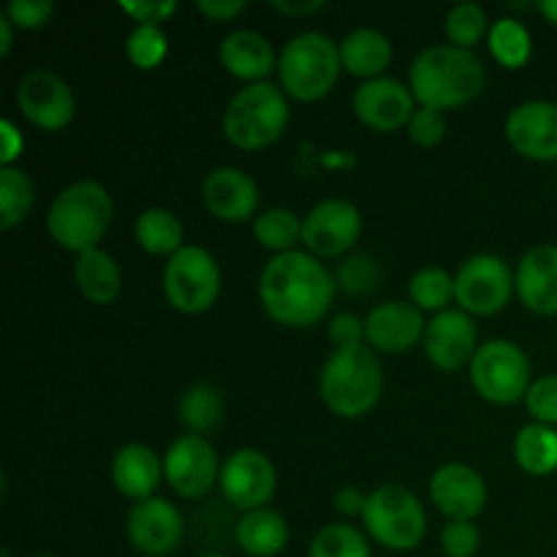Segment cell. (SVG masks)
Segmentation results:
<instances>
[{
	"mask_svg": "<svg viewBox=\"0 0 557 557\" xmlns=\"http://www.w3.org/2000/svg\"><path fill=\"white\" fill-rule=\"evenodd\" d=\"M237 544L250 557H275L288 544V522L275 509L245 511L237 522Z\"/></svg>",
	"mask_w": 557,
	"mask_h": 557,
	"instance_id": "4316f807",
	"label": "cell"
},
{
	"mask_svg": "<svg viewBox=\"0 0 557 557\" xmlns=\"http://www.w3.org/2000/svg\"><path fill=\"white\" fill-rule=\"evenodd\" d=\"M125 533L136 553L147 557H166L183 542V515L166 498H145L131 506Z\"/></svg>",
	"mask_w": 557,
	"mask_h": 557,
	"instance_id": "9a60e30c",
	"label": "cell"
},
{
	"mask_svg": "<svg viewBox=\"0 0 557 557\" xmlns=\"http://www.w3.org/2000/svg\"><path fill=\"white\" fill-rule=\"evenodd\" d=\"M330 341L337 348L364 346L368 343V337H364V321H359L354 313H337L330 321Z\"/></svg>",
	"mask_w": 557,
	"mask_h": 557,
	"instance_id": "ee69618b",
	"label": "cell"
},
{
	"mask_svg": "<svg viewBox=\"0 0 557 557\" xmlns=\"http://www.w3.org/2000/svg\"><path fill=\"white\" fill-rule=\"evenodd\" d=\"M36 205V188L22 169H0V228H14L30 215Z\"/></svg>",
	"mask_w": 557,
	"mask_h": 557,
	"instance_id": "4dcf8cb0",
	"label": "cell"
},
{
	"mask_svg": "<svg viewBox=\"0 0 557 557\" xmlns=\"http://www.w3.org/2000/svg\"><path fill=\"white\" fill-rule=\"evenodd\" d=\"M430 498L435 509L449 520H476L487 504V487L484 479L473 468L449 462L438 468L430 479Z\"/></svg>",
	"mask_w": 557,
	"mask_h": 557,
	"instance_id": "44dd1931",
	"label": "cell"
},
{
	"mask_svg": "<svg viewBox=\"0 0 557 557\" xmlns=\"http://www.w3.org/2000/svg\"><path fill=\"white\" fill-rule=\"evenodd\" d=\"M337 281L308 250L272 256L259 277V297L267 315L283 326H313L335 302Z\"/></svg>",
	"mask_w": 557,
	"mask_h": 557,
	"instance_id": "6da1fadb",
	"label": "cell"
},
{
	"mask_svg": "<svg viewBox=\"0 0 557 557\" xmlns=\"http://www.w3.org/2000/svg\"><path fill=\"white\" fill-rule=\"evenodd\" d=\"M16 107L25 114L27 123L54 134L74 120L76 98L69 82L60 79L52 71L36 69L22 76L16 85Z\"/></svg>",
	"mask_w": 557,
	"mask_h": 557,
	"instance_id": "7c38bea8",
	"label": "cell"
},
{
	"mask_svg": "<svg viewBox=\"0 0 557 557\" xmlns=\"http://www.w3.org/2000/svg\"><path fill=\"white\" fill-rule=\"evenodd\" d=\"M199 557H228V555H221V553H205V555H199Z\"/></svg>",
	"mask_w": 557,
	"mask_h": 557,
	"instance_id": "816d5d0a",
	"label": "cell"
},
{
	"mask_svg": "<svg viewBox=\"0 0 557 557\" xmlns=\"http://www.w3.org/2000/svg\"><path fill=\"white\" fill-rule=\"evenodd\" d=\"M525 408L536 424L557 428V375H544L533 381L525 395Z\"/></svg>",
	"mask_w": 557,
	"mask_h": 557,
	"instance_id": "f35d334b",
	"label": "cell"
},
{
	"mask_svg": "<svg viewBox=\"0 0 557 557\" xmlns=\"http://www.w3.org/2000/svg\"><path fill=\"white\" fill-rule=\"evenodd\" d=\"M131 63L141 71H152L163 63L169 52V38L161 27L156 25H136L125 41Z\"/></svg>",
	"mask_w": 557,
	"mask_h": 557,
	"instance_id": "8d00e7d4",
	"label": "cell"
},
{
	"mask_svg": "<svg viewBox=\"0 0 557 557\" xmlns=\"http://www.w3.org/2000/svg\"><path fill=\"white\" fill-rule=\"evenodd\" d=\"M30 557H54V555H30Z\"/></svg>",
	"mask_w": 557,
	"mask_h": 557,
	"instance_id": "f5cc1de1",
	"label": "cell"
},
{
	"mask_svg": "<svg viewBox=\"0 0 557 557\" xmlns=\"http://www.w3.org/2000/svg\"><path fill=\"white\" fill-rule=\"evenodd\" d=\"M3 14L20 30H38L52 20L54 3L52 0H11Z\"/></svg>",
	"mask_w": 557,
	"mask_h": 557,
	"instance_id": "b9f144b4",
	"label": "cell"
},
{
	"mask_svg": "<svg viewBox=\"0 0 557 557\" xmlns=\"http://www.w3.org/2000/svg\"><path fill=\"white\" fill-rule=\"evenodd\" d=\"M221 493L234 509H264L277 487V471L259 449H237L221 468Z\"/></svg>",
	"mask_w": 557,
	"mask_h": 557,
	"instance_id": "5bb4252c",
	"label": "cell"
},
{
	"mask_svg": "<svg viewBox=\"0 0 557 557\" xmlns=\"http://www.w3.org/2000/svg\"><path fill=\"white\" fill-rule=\"evenodd\" d=\"M74 281L82 297L90 305H112L123 288V272L112 253L96 248L76 256Z\"/></svg>",
	"mask_w": 557,
	"mask_h": 557,
	"instance_id": "484cf974",
	"label": "cell"
},
{
	"mask_svg": "<svg viewBox=\"0 0 557 557\" xmlns=\"http://www.w3.org/2000/svg\"><path fill=\"white\" fill-rule=\"evenodd\" d=\"M446 136L444 112L430 107H419L408 123V139L419 147H435Z\"/></svg>",
	"mask_w": 557,
	"mask_h": 557,
	"instance_id": "60d3db41",
	"label": "cell"
},
{
	"mask_svg": "<svg viewBox=\"0 0 557 557\" xmlns=\"http://www.w3.org/2000/svg\"><path fill=\"white\" fill-rule=\"evenodd\" d=\"M120 9L136 20L139 25H156L161 27V22H166L169 16L177 11V0H123Z\"/></svg>",
	"mask_w": 557,
	"mask_h": 557,
	"instance_id": "7bdbcfd3",
	"label": "cell"
},
{
	"mask_svg": "<svg viewBox=\"0 0 557 557\" xmlns=\"http://www.w3.org/2000/svg\"><path fill=\"white\" fill-rule=\"evenodd\" d=\"M487 41L493 58L500 65H506V69H522L528 63V58H531V33L515 16H500V20H495L490 25Z\"/></svg>",
	"mask_w": 557,
	"mask_h": 557,
	"instance_id": "1f68e13d",
	"label": "cell"
},
{
	"mask_svg": "<svg viewBox=\"0 0 557 557\" xmlns=\"http://www.w3.org/2000/svg\"><path fill=\"white\" fill-rule=\"evenodd\" d=\"M321 400L343 419H359L375 408L384 392V370L373 348H335L321 368Z\"/></svg>",
	"mask_w": 557,
	"mask_h": 557,
	"instance_id": "3957f363",
	"label": "cell"
},
{
	"mask_svg": "<svg viewBox=\"0 0 557 557\" xmlns=\"http://www.w3.org/2000/svg\"><path fill=\"white\" fill-rule=\"evenodd\" d=\"M473 389L495 406L520 403L531 389V362L525 351L511 341H487L479 346L468 364Z\"/></svg>",
	"mask_w": 557,
	"mask_h": 557,
	"instance_id": "9c48e42d",
	"label": "cell"
},
{
	"mask_svg": "<svg viewBox=\"0 0 557 557\" xmlns=\"http://www.w3.org/2000/svg\"><path fill=\"white\" fill-rule=\"evenodd\" d=\"M479 351V332L466 310H444L428 321L424 330V354L444 373L471 364Z\"/></svg>",
	"mask_w": 557,
	"mask_h": 557,
	"instance_id": "e0dca14e",
	"label": "cell"
},
{
	"mask_svg": "<svg viewBox=\"0 0 557 557\" xmlns=\"http://www.w3.org/2000/svg\"><path fill=\"white\" fill-rule=\"evenodd\" d=\"M408 294H411V302L419 310L444 313V310H449L451 299H455V277L441 270V267H424L411 277Z\"/></svg>",
	"mask_w": 557,
	"mask_h": 557,
	"instance_id": "e575fe53",
	"label": "cell"
},
{
	"mask_svg": "<svg viewBox=\"0 0 557 557\" xmlns=\"http://www.w3.org/2000/svg\"><path fill=\"white\" fill-rule=\"evenodd\" d=\"M515 294V275L500 256L479 253L462 261L455 275V299L468 315H495Z\"/></svg>",
	"mask_w": 557,
	"mask_h": 557,
	"instance_id": "30bf717a",
	"label": "cell"
},
{
	"mask_svg": "<svg viewBox=\"0 0 557 557\" xmlns=\"http://www.w3.org/2000/svg\"><path fill=\"white\" fill-rule=\"evenodd\" d=\"M364 504H368V495L357 487H343L337 490L335 495V509L341 511L343 517H362Z\"/></svg>",
	"mask_w": 557,
	"mask_h": 557,
	"instance_id": "7dc6e473",
	"label": "cell"
},
{
	"mask_svg": "<svg viewBox=\"0 0 557 557\" xmlns=\"http://www.w3.org/2000/svg\"><path fill=\"white\" fill-rule=\"evenodd\" d=\"M506 139L531 161H557V103L525 101L511 109Z\"/></svg>",
	"mask_w": 557,
	"mask_h": 557,
	"instance_id": "ac0fdd59",
	"label": "cell"
},
{
	"mask_svg": "<svg viewBox=\"0 0 557 557\" xmlns=\"http://www.w3.org/2000/svg\"><path fill=\"white\" fill-rule=\"evenodd\" d=\"M308 557H373V553L368 536L359 528L348 522H332L315 533Z\"/></svg>",
	"mask_w": 557,
	"mask_h": 557,
	"instance_id": "836d02e7",
	"label": "cell"
},
{
	"mask_svg": "<svg viewBox=\"0 0 557 557\" xmlns=\"http://www.w3.org/2000/svg\"><path fill=\"white\" fill-rule=\"evenodd\" d=\"M163 294L180 313H207L221 294V267L215 256L199 245H183L163 267Z\"/></svg>",
	"mask_w": 557,
	"mask_h": 557,
	"instance_id": "ba28073f",
	"label": "cell"
},
{
	"mask_svg": "<svg viewBox=\"0 0 557 557\" xmlns=\"http://www.w3.org/2000/svg\"><path fill=\"white\" fill-rule=\"evenodd\" d=\"M201 199L207 210L226 223H243L256 218L259 210V185L248 172L237 166L212 169L201 185Z\"/></svg>",
	"mask_w": 557,
	"mask_h": 557,
	"instance_id": "ffe728a7",
	"label": "cell"
},
{
	"mask_svg": "<svg viewBox=\"0 0 557 557\" xmlns=\"http://www.w3.org/2000/svg\"><path fill=\"white\" fill-rule=\"evenodd\" d=\"M536 9L547 16V22H553L557 27V0H542V3H536Z\"/></svg>",
	"mask_w": 557,
	"mask_h": 557,
	"instance_id": "f907efd6",
	"label": "cell"
},
{
	"mask_svg": "<svg viewBox=\"0 0 557 557\" xmlns=\"http://www.w3.org/2000/svg\"><path fill=\"white\" fill-rule=\"evenodd\" d=\"M112 218L114 205L109 190L101 183L82 180L54 196L47 212V228L60 248L82 256L98 248L112 226Z\"/></svg>",
	"mask_w": 557,
	"mask_h": 557,
	"instance_id": "277c9868",
	"label": "cell"
},
{
	"mask_svg": "<svg viewBox=\"0 0 557 557\" xmlns=\"http://www.w3.org/2000/svg\"><path fill=\"white\" fill-rule=\"evenodd\" d=\"M520 302L536 315H557V245H536L515 272Z\"/></svg>",
	"mask_w": 557,
	"mask_h": 557,
	"instance_id": "7402d4cb",
	"label": "cell"
},
{
	"mask_svg": "<svg viewBox=\"0 0 557 557\" xmlns=\"http://www.w3.org/2000/svg\"><path fill=\"white\" fill-rule=\"evenodd\" d=\"M362 522L368 536L392 553L417 549L428 533L424 506L411 490L397 487V484H384L368 495Z\"/></svg>",
	"mask_w": 557,
	"mask_h": 557,
	"instance_id": "52a82bcc",
	"label": "cell"
},
{
	"mask_svg": "<svg viewBox=\"0 0 557 557\" xmlns=\"http://www.w3.org/2000/svg\"><path fill=\"white\" fill-rule=\"evenodd\" d=\"M11 47H14V25H11L9 16L0 14V54L9 58Z\"/></svg>",
	"mask_w": 557,
	"mask_h": 557,
	"instance_id": "681fc988",
	"label": "cell"
},
{
	"mask_svg": "<svg viewBox=\"0 0 557 557\" xmlns=\"http://www.w3.org/2000/svg\"><path fill=\"white\" fill-rule=\"evenodd\" d=\"M408 87L422 107L438 112L466 107L482 92L484 65L471 49L441 44L413 58L408 69Z\"/></svg>",
	"mask_w": 557,
	"mask_h": 557,
	"instance_id": "7a4b0ae2",
	"label": "cell"
},
{
	"mask_svg": "<svg viewBox=\"0 0 557 557\" xmlns=\"http://www.w3.org/2000/svg\"><path fill=\"white\" fill-rule=\"evenodd\" d=\"M482 544V533L471 520H449L441 531V549L446 557H473Z\"/></svg>",
	"mask_w": 557,
	"mask_h": 557,
	"instance_id": "ab89813d",
	"label": "cell"
},
{
	"mask_svg": "<svg viewBox=\"0 0 557 557\" xmlns=\"http://www.w3.org/2000/svg\"><path fill=\"white\" fill-rule=\"evenodd\" d=\"M341 65L359 79H379L392 63V41L375 27H357L341 44Z\"/></svg>",
	"mask_w": 557,
	"mask_h": 557,
	"instance_id": "d4e9b609",
	"label": "cell"
},
{
	"mask_svg": "<svg viewBox=\"0 0 557 557\" xmlns=\"http://www.w3.org/2000/svg\"><path fill=\"white\" fill-rule=\"evenodd\" d=\"M272 9L281 11L283 16H308L324 9V0H272Z\"/></svg>",
	"mask_w": 557,
	"mask_h": 557,
	"instance_id": "c3c4849f",
	"label": "cell"
},
{
	"mask_svg": "<svg viewBox=\"0 0 557 557\" xmlns=\"http://www.w3.org/2000/svg\"><path fill=\"white\" fill-rule=\"evenodd\" d=\"M413 101L417 98H413L411 87L403 85L395 76H379V79H368L357 87V92H354V114L368 128L379 131V134H389V131L411 123Z\"/></svg>",
	"mask_w": 557,
	"mask_h": 557,
	"instance_id": "2e32d148",
	"label": "cell"
},
{
	"mask_svg": "<svg viewBox=\"0 0 557 557\" xmlns=\"http://www.w3.org/2000/svg\"><path fill=\"white\" fill-rule=\"evenodd\" d=\"M424 330H428V324L422 319V310L413 302H403V299L375 305L364 319L368 346L384 354L408 351L419 341H424Z\"/></svg>",
	"mask_w": 557,
	"mask_h": 557,
	"instance_id": "d6986e66",
	"label": "cell"
},
{
	"mask_svg": "<svg viewBox=\"0 0 557 557\" xmlns=\"http://www.w3.org/2000/svg\"><path fill=\"white\" fill-rule=\"evenodd\" d=\"M288 125V101L281 87L256 82L234 92L223 112L226 139L239 150H261L275 145Z\"/></svg>",
	"mask_w": 557,
	"mask_h": 557,
	"instance_id": "5b68a950",
	"label": "cell"
},
{
	"mask_svg": "<svg viewBox=\"0 0 557 557\" xmlns=\"http://www.w3.org/2000/svg\"><path fill=\"white\" fill-rule=\"evenodd\" d=\"M218 451L205 435H183L163 455V479L183 498H205L221 482Z\"/></svg>",
	"mask_w": 557,
	"mask_h": 557,
	"instance_id": "8fae6325",
	"label": "cell"
},
{
	"mask_svg": "<svg viewBox=\"0 0 557 557\" xmlns=\"http://www.w3.org/2000/svg\"><path fill=\"white\" fill-rule=\"evenodd\" d=\"M196 5H199L201 14L210 16L212 22H228L248 9L245 0H199Z\"/></svg>",
	"mask_w": 557,
	"mask_h": 557,
	"instance_id": "bcb514c9",
	"label": "cell"
},
{
	"mask_svg": "<svg viewBox=\"0 0 557 557\" xmlns=\"http://www.w3.org/2000/svg\"><path fill=\"white\" fill-rule=\"evenodd\" d=\"M341 71V47L330 36L315 30L294 36L277 58L283 90L297 101L324 98L335 87Z\"/></svg>",
	"mask_w": 557,
	"mask_h": 557,
	"instance_id": "8992f818",
	"label": "cell"
},
{
	"mask_svg": "<svg viewBox=\"0 0 557 557\" xmlns=\"http://www.w3.org/2000/svg\"><path fill=\"white\" fill-rule=\"evenodd\" d=\"M515 460L531 476L557 471V430L547 424H525L515 438Z\"/></svg>",
	"mask_w": 557,
	"mask_h": 557,
	"instance_id": "83f0119b",
	"label": "cell"
},
{
	"mask_svg": "<svg viewBox=\"0 0 557 557\" xmlns=\"http://www.w3.org/2000/svg\"><path fill=\"white\" fill-rule=\"evenodd\" d=\"M0 136H3V150H0V169H3L20 158L25 139H22V131L11 120H0Z\"/></svg>",
	"mask_w": 557,
	"mask_h": 557,
	"instance_id": "f6af8a7d",
	"label": "cell"
},
{
	"mask_svg": "<svg viewBox=\"0 0 557 557\" xmlns=\"http://www.w3.org/2000/svg\"><path fill=\"white\" fill-rule=\"evenodd\" d=\"M253 234L261 248L275 250V256L288 253L294 250V245L302 243V218L283 207H272V210L256 215Z\"/></svg>",
	"mask_w": 557,
	"mask_h": 557,
	"instance_id": "d6a6232c",
	"label": "cell"
},
{
	"mask_svg": "<svg viewBox=\"0 0 557 557\" xmlns=\"http://www.w3.org/2000/svg\"><path fill=\"white\" fill-rule=\"evenodd\" d=\"M381 283V270L368 256H354L337 272V286L346 294H368L375 292Z\"/></svg>",
	"mask_w": 557,
	"mask_h": 557,
	"instance_id": "74e56055",
	"label": "cell"
},
{
	"mask_svg": "<svg viewBox=\"0 0 557 557\" xmlns=\"http://www.w3.org/2000/svg\"><path fill=\"white\" fill-rule=\"evenodd\" d=\"M359 234H362V215L346 199L319 201L302 218V243L315 259L348 253L357 245Z\"/></svg>",
	"mask_w": 557,
	"mask_h": 557,
	"instance_id": "4fadbf2b",
	"label": "cell"
},
{
	"mask_svg": "<svg viewBox=\"0 0 557 557\" xmlns=\"http://www.w3.org/2000/svg\"><path fill=\"white\" fill-rule=\"evenodd\" d=\"M223 413H226V406H223L221 392L212 384H205V381L190 384L180 397V422L194 435H205L215 430L223 422Z\"/></svg>",
	"mask_w": 557,
	"mask_h": 557,
	"instance_id": "f546056e",
	"label": "cell"
},
{
	"mask_svg": "<svg viewBox=\"0 0 557 557\" xmlns=\"http://www.w3.org/2000/svg\"><path fill=\"white\" fill-rule=\"evenodd\" d=\"M163 476V462L156 451L145 444H128L114 455L112 460V482L120 495L131 500L152 498Z\"/></svg>",
	"mask_w": 557,
	"mask_h": 557,
	"instance_id": "cb8c5ba5",
	"label": "cell"
},
{
	"mask_svg": "<svg viewBox=\"0 0 557 557\" xmlns=\"http://www.w3.org/2000/svg\"><path fill=\"white\" fill-rule=\"evenodd\" d=\"M490 33L487 14L479 3H457L446 14V38L457 49H473Z\"/></svg>",
	"mask_w": 557,
	"mask_h": 557,
	"instance_id": "d590c367",
	"label": "cell"
},
{
	"mask_svg": "<svg viewBox=\"0 0 557 557\" xmlns=\"http://www.w3.org/2000/svg\"><path fill=\"white\" fill-rule=\"evenodd\" d=\"M218 58H221V65L228 74L237 76V79L250 82V85L264 79V76L277 65L272 44L256 30L228 33L221 41Z\"/></svg>",
	"mask_w": 557,
	"mask_h": 557,
	"instance_id": "603a6c76",
	"label": "cell"
},
{
	"mask_svg": "<svg viewBox=\"0 0 557 557\" xmlns=\"http://www.w3.org/2000/svg\"><path fill=\"white\" fill-rule=\"evenodd\" d=\"M136 243L150 256H169L172 259L183 248V223L166 207H150L136 218Z\"/></svg>",
	"mask_w": 557,
	"mask_h": 557,
	"instance_id": "f1b7e54d",
	"label": "cell"
}]
</instances>
